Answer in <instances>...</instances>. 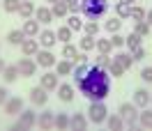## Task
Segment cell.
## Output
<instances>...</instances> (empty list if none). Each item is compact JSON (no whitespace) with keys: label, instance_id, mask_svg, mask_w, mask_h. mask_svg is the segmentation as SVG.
I'll list each match as a JSON object with an SVG mask.
<instances>
[{"label":"cell","instance_id":"1","mask_svg":"<svg viewBox=\"0 0 152 131\" xmlns=\"http://www.w3.org/2000/svg\"><path fill=\"white\" fill-rule=\"evenodd\" d=\"M76 87L81 90V94H86L90 101H104L111 94V74L106 69H99L97 65H90L88 74L83 76V81H78Z\"/></svg>","mask_w":152,"mask_h":131},{"label":"cell","instance_id":"2","mask_svg":"<svg viewBox=\"0 0 152 131\" xmlns=\"http://www.w3.org/2000/svg\"><path fill=\"white\" fill-rule=\"evenodd\" d=\"M106 9H108L106 0H81V14L86 19H99L106 14Z\"/></svg>","mask_w":152,"mask_h":131},{"label":"cell","instance_id":"3","mask_svg":"<svg viewBox=\"0 0 152 131\" xmlns=\"http://www.w3.org/2000/svg\"><path fill=\"white\" fill-rule=\"evenodd\" d=\"M118 113H120V117L124 120V127H129V129L136 127V122H138V106L136 103H129V101L120 103Z\"/></svg>","mask_w":152,"mask_h":131},{"label":"cell","instance_id":"4","mask_svg":"<svg viewBox=\"0 0 152 131\" xmlns=\"http://www.w3.org/2000/svg\"><path fill=\"white\" fill-rule=\"evenodd\" d=\"M88 117H90L92 124H104L106 117H108V108H106V103L104 101H90Z\"/></svg>","mask_w":152,"mask_h":131},{"label":"cell","instance_id":"5","mask_svg":"<svg viewBox=\"0 0 152 131\" xmlns=\"http://www.w3.org/2000/svg\"><path fill=\"white\" fill-rule=\"evenodd\" d=\"M35 124H37V115H35V111L23 108V111L19 113V120H16V124H14V131H28V129H32Z\"/></svg>","mask_w":152,"mask_h":131},{"label":"cell","instance_id":"6","mask_svg":"<svg viewBox=\"0 0 152 131\" xmlns=\"http://www.w3.org/2000/svg\"><path fill=\"white\" fill-rule=\"evenodd\" d=\"M16 67H19V74H21V76H35V71H37V67H39V65L32 60V57L23 55L19 62H16Z\"/></svg>","mask_w":152,"mask_h":131},{"label":"cell","instance_id":"7","mask_svg":"<svg viewBox=\"0 0 152 131\" xmlns=\"http://www.w3.org/2000/svg\"><path fill=\"white\" fill-rule=\"evenodd\" d=\"M26 106H23V99L21 97H10L7 101H5V113L7 115H19Z\"/></svg>","mask_w":152,"mask_h":131},{"label":"cell","instance_id":"8","mask_svg":"<svg viewBox=\"0 0 152 131\" xmlns=\"http://www.w3.org/2000/svg\"><path fill=\"white\" fill-rule=\"evenodd\" d=\"M39 85L46 90V92H51V90H58V74H53V71H46L44 76H39Z\"/></svg>","mask_w":152,"mask_h":131},{"label":"cell","instance_id":"9","mask_svg":"<svg viewBox=\"0 0 152 131\" xmlns=\"http://www.w3.org/2000/svg\"><path fill=\"white\" fill-rule=\"evenodd\" d=\"M35 57H37L35 62H37L39 67H44V69H48V67H53V65L58 62L56 55H53V53H51L48 48H46V51H37V55H35Z\"/></svg>","mask_w":152,"mask_h":131},{"label":"cell","instance_id":"10","mask_svg":"<svg viewBox=\"0 0 152 131\" xmlns=\"http://www.w3.org/2000/svg\"><path fill=\"white\" fill-rule=\"evenodd\" d=\"M74 85L72 83H60L58 85V99H60V101H65V103H69L72 101V99H74Z\"/></svg>","mask_w":152,"mask_h":131},{"label":"cell","instance_id":"11","mask_svg":"<svg viewBox=\"0 0 152 131\" xmlns=\"http://www.w3.org/2000/svg\"><path fill=\"white\" fill-rule=\"evenodd\" d=\"M30 101L35 103V106H44V103L48 101V94H46V90H44L42 85L32 87V90H30Z\"/></svg>","mask_w":152,"mask_h":131},{"label":"cell","instance_id":"12","mask_svg":"<svg viewBox=\"0 0 152 131\" xmlns=\"http://www.w3.org/2000/svg\"><path fill=\"white\" fill-rule=\"evenodd\" d=\"M37 37H39V44H42L44 48H51V46L58 44V35L53 32V30H42Z\"/></svg>","mask_w":152,"mask_h":131},{"label":"cell","instance_id":"13","mask_svg":"<svg viewBox=\"0 0 152 131\" xmlns=\"http://www.w3.org/2000/svg\"><path fill=\"white\" fill-rule=\"evenodd\" d=\"M37 51H39V41L37 39H32V37L23 39V44H21V53H23V55L32 57V55H37Z\"/></svg>","mask_w":152,"mask_h":131},{"label":"cell","instance_id":"14","mask_svg":"<svg viewBox=\"0 0 152 131\" xmlns=\"http://www.w3.org/2000/svg\"><path fill=\"white\" fill-rule=\"evenodd\" d=\"M150 92H148V90H145V87H138V90H136V92H134V103H136V106H138V108H148V106H150Z\"/></svg>","mask_w":152,"mask_h":131},{"label":"cell","instance_id":"15","mask_svg":"<svg viewBox=\"0 0 152 131\" xmlns=\"http://www.w3.org/2000/svg\"><path fill=\"white\" fill-rule=\"evenodd\" d=\"M88 127V117L83 115V113H74L72 117H69V129L74 131H86Z\"/></svg>","mask_w":152,"mask_h":131},{"label":"cell","instance_id":"16","mask_svg":"<svg viewBox=\"0 0 152 131\" xmlns=\"http://www.w3.org/2000/svg\"><path fill=\"white\" fill-rule=\"evenodd\" d=\"M53 122H56V113H53V111L39 113V117H37L39 129H53Z\"/></svg>","mask_w":152,"mask_h":131},{"label":"cell","instance_id":"17","mask_svg":"<svg viewBox=\"0 0 152 131\" xmlns=\"http://www.w3.org/2000/svg\"><path fill=\"white\" fill-rule=\"evenodd\" d=\"M23 35L26 37H37L39 35V21L37 19H26V23H23Z\"/></svg>","mask_w":152,"mask_h":131},{"label":"cell","instance_id":"18","mask_svg":"<svg viewBox=\"0 0 152 131\" xmlns=\"http://www.w3.org/2000/svg\"><path fill=\"white\" fill-rule=\"evenodd\" d=\"M51 14H53V19H62V16H67V14H69V9H67V2H65V0H58V2H53Z\"/></svg>","mask_w":152,"mask_h":131},{"label":"cell","instance_id":"19","mask_svg":"<svg viewBox=\"0 0 152 131\" xmlns=\"http://www.w3.org/2000/svg\"><path fill=\"white\" fill-rule=\"evenodd\" d=\"M106 127H108L111 131L124 129V120L120 117V113H118V115H108V117H106Z\"/></svg>","mask_w":152,"mask_h":131},{"label":"cell","instance_id":"20","mask_svg":"<svg viewBox=\"0 0 152 131\" xmlns=\"http://www.w3.org/2000/svg\"><path fill=\"white\" fill-rule=\"evenodd\" d=\"M115 14H118V19H129V14H132V5H129L127 0L115 2Z\"/></svg>","mask_w":152,"mask_h":131},{"label":"cell","instance_id":"21","mask_svg":"<svg viewBox=\"0 0 152 131\" xmlns=\"http://www.w3.org/2000/svg\"><path fill=\"white\" fill-rule=\"evenodd\" d=\"M113 60H115V62H118L120 67H122L124 71H127V69H132V65H134L132 53H118V55H113Z\"/></svg>","mask_w":152,"mask_h":131},{"label":"cell","instance_id":"22","mask_svg":"<svg viewBox=\"0 0 152 131\" xmlns=\"http://www.w3.org/2000/svg\"><path fill=\"white\" fill-rule=\"evenodd\" d=\"M35 2H28V0H21V7H19V12L16 14H21V19H30L32 14H35Z\"/></svg>","mask_w":152,"mask_h":131},{"label":"cell","instance_id":"23","mask_svg":"<svg viewBox=\"0 0 152 131\" xmlns=\"http://www.w3.org/2000/svg\"><path fill=\"white\" fill-rule=\"evenodd\" d=\"M19 76H21V74H19V67H16V65H7V67H5V71H2L5 83H14Z\"/></svg>","mask_w":152,"mask_h":131},{"label":"cell","instance_id":"24","mask_svg":"<svg viewBox=\"0 0 152 131\" xmlns=\"http://www.w3.org/2000/svg\"><path fill=\"white\" fill-rule=\"evenodd\" d=\"M56 67H58V71H56L58 76H69L74 71V62L72 60H60V62H56Z\"/></svg>","mask_w":152,"mask_h":131},{"label":"cell","instance_id":"25","mask_svg":"<svg viewBox=\"0 0 152 131\" xmlns=\"http://www.w3.org/2000/svg\"><path fill=\"white\" fill-rule=\"evenodd\" d=\"M35 19H37L39 23H51V21H53V14H51L48 7H37V9H35Z\"/></svg>","mask_w":152,"mask_h":131},{"label":"cell","instance_id":"26","mask_svg":"<svg viewBox=\"0 0 152 131\" xmlns=\"http://www.w3.org/2000/svg\"><path fill=\"white\" fill-rule=\"evenodd\" d=\"M23 39H26L23 30H10V32H7V41H10L12 46H21V44H23Z\"/></svg>","mask_w":152,"mask_h":131},{"label":"cell","instance_id":"27","mask_svg":"<svg viewBox=\"0 0 152 131\" xmlns=\"http://www.w3.org/2000/svg\"><path fill=\"white\" fill-rule=\"evenodd\" d=\"M141 41H143L141 35H136V32H129V35L124 37V46L129 48V51H134V48H138V46H141Z\"/></svg>","mask_w":152,"mask_h":131},{"label":"cell","instance_id":"28","mask_svg":"<svg viewBox=\"0 0 152 131\" xmlns=\"http://www.w3.org/2000/svg\"><path fill=\"white\" fill-rule=\"evenodd\" d=\"M97 44V37H90V35H83L81 37V41H78V46H81V51L83 53H88V51H92Z\"/></svg>","mask_w":152,"mask_h":131},{"label":"cell","instance_id":"29","mask_svg":"<svg viewBox=\"0 0 152 131\" xmlns=\"http://www.w3.org/2000/svg\"><path fill=\"white\" fill-rule=\"evenodd\" d=\"M104 28H106V32H111V35H115V32H120V28H122V19H108L104 23Z\"/></svg>","mask_w":152,"mask_h":131},{"label":"cell","instance_id":"30","mask_svg":"<svg viewBox=\"0 0 152 131\" xmlns=\"http://www.w3.org/2000/svg\"><path fill=\"white\" fill-rule=\"evenodd\" d=\"M138 122H141L143 129H152V111L145 108L143 113H138Z\"/></svg>","mask_w":152,"mask_h":131},{"label":"cell","instance_id":"31","mask_svg":"<svg viewBox=\"0 0 152 131\" xmlns=\"http://www.w3.org/2000/svg\"><path fill=\"white\" fill-rule=\"evenodd\" d=\"M67 25H69V30H72V32H78V30H83V21H81V16H78V14H72V16L67 19Z\"/></svg>","mask_w":152,"mask_h":131},{"label":"cell","instance_id":"32","mask_svg":"<svg viewBox=\"0 0 152 131\" xmlns=\"http://www.w3.org/2000/svg\"><path fill=\"white\" fill-rule=\"evenodd\" d=\"M58 41H62V44H69V41H72V35H74V32H72V30H69V25H62V28H58Z\"/></svg>","mask_w":152,"mask_h":131},{"label":"cell","instance_id":"33","mask_svg":"<svg viewBox=\"0 0 152 131\" xmlns=\"http://www.w3.org/2000/svg\"><path fill=\"white\" fill-rule=\"evenodd\" d=\"M62 57H65V60H72V62L78 57V51H76L74 44H65V46H62Z\"/></svg>","mask_w":152,"mask_h":131},{"label":"cell","instance_id":"34","mask_svg":"<svg viewBox=\"0 0 152 131\" xmlns=\"http://www.w3.org/2000/svg\"><path fill=\"white\" fill-rule=\"evenodd\" d=\"M83 30H86V35H90V37H97V32H99V23H97L95 19H90L83 23Z\"/></svg>","mask_w":152,"mask_h":131},{"label":"cell","instance_id":"35","mask_svg":"<svg viewBox=\"0 0 152 131\" xmlns=\"http://www.w3.org/2000/svg\"><path fill=\"white\" fill-rule=\"evenodd\" d=\"M111 62H113V57L106 55V53H99V55L95 57V65L99 67V69H108V67H111Z\"/></svg>","mask_w":152,"mask_h":131},{"label":"cell","instance_id":"36","mask_svg":"<svg viewBox=\"0 0 152 131\" xmlns=\"http://www.w3.org/2000/svg\"><path fill=\"white\" fill-rule=\"evenodd\" d=\"M95 48L99 51V53H111L113 51V44H111V39H97V44H95Z\"/></svg>","mask_w":152,"mask_h":131},{"label":"cell","instance_id":"37","mask_svg":"<svg viewBox=\"0 0 152 131\" xmlns=\"http://www.w3.org/2000/svg\"><path fill=\"white\" fill-rule=\"evenodd\" d=\"M53 127H58V129H69V115H67V113H58Z\"/></svg>","mask_w":152,"mask_h":131},{"label":"cell","instance_id":"38","mask_svg":"<svg viewBox=\"0 0 152 131\" xmlns=\"http://www.w3.org/2000/svg\"><path fill=\"white\" fill-rule=\"evenodd\" d=\"M19 7H21V0H2V9L7 12V14L19 12Z\"/></svg>","mask_w":152,"mask_h":131},{"label":"cell","instance_id":"39","mask_svg":"<svg viewBox=\"0 0 152 131\" xmlns=\"http://www.w3.org/2000/svg\"><path fill=\"white\" fill-rule=\"evenodd\" d=\"M129 19L132 21H145V9L143 7H138V5H132V14H129Z\"/></svg>","mask_w":152,"mask_h":131},{"label":"cell","instance_id":"40","mask_svg":"<svg viewBox=\"0 0 152 131\" xmlns=\"http://www.w3.org/2000/svg\"><path fill=\"white\" fill-rule=\"evenodd\" d=\"M88 69H90V65H78V67H74V71H72V74H74L76 83H78V81H83V76L88 74Z\"/></svg>","mask_w":152,"mask_h":131},{"label":"cell","instance_id":"41","mask_svg":"<svg viewBox=\"0 0 152 131\" xmlns=\"http://www.w3.org/2000/svg\"><path fill=\"white\" fill-rule=\"evenodd\" d=\"M134 32H136V35H141V37H148V35H150V25H148L145 21H138V23H136V28H134Z\"/></svg>","mask_w":152,"mask_h":131},{"label":"cell","instance_id":"42","mask_svg":"<svg viewBox=\"0 0 152 131\" xmlns=\"http://www.w3.org/2000/svg\"><path fill=\"white\" fill-rule=\"evenodd\" d=\"M106 71H108V74L113 76V78H120V76L124 74V69H122V67H120V65H118V62H115V60H113V62H111V67H108V69H106Z\"/></svg>","mask_w":152,"mask_h":131},{"label":"cell","instance_id":"43","mask_svg":"<svg viewBox=\"0 0 152 131\" xmlns=\"http://www.w3.org/2000/svg\"><path fill=\"white\" fill-rule=\"evenodd\" d=\"M145 55H148V53H145V48H143V46H138V48H134V51H132L134 62H141V60H143Z\"/></svg>","mask_w":152,"mask_h":131},{"label":"cell","instance_id":"44","mask_svg":"<svg viewBox=\"0 0 152 131\" xmlns=\"http://www.w3.org/2000/svg\"><path fill=\"white\" fill-rule=\"evenodd\" d=\"M141 78L145 83H152V67H143L141 69Z\"/></svg>","mask_w":152,"mask_h":131},{"label":"cell","instance_id":"45","mask_svg":"<svg viewBox=\"0 0 152 131\" xmlns=\"http://www.w3.org/2000/svg\"><path fill=\"white\" fill-rule=\"evenodd\" d=\"M111 44H113V46H124V37L122 35H118V32H115V35H111Z\"/></svg>","mask_w":152,"mask_h":131},{"label":"cell","instance_id":"46","mask_svg":"<svg viewBox=\"0 0 152 131\" xmlns=\"http://www.w3.org/2000/svg\"><path fill=\"white\" fill-rule=\"evenodd\" d=\"M69 14H81V2H67Z\"/></svg>","mask_w":152,"mask_h":131},{"label":"cell","instance_id":"47","mask_svg":"<svg viewBox=\"0 0 152 131\" xmlns=\"http://www.w3.org/2000/svg\"><path fill=\"white\" fill-rule=\"evenodd\" d=\"M7 94H10V92H7V87H5V85H0V106H2V103L7 101V99H10Z\"/></svg>","mask_w":152,"mask_h":131},{"label":"cell","instance_id":"48","mask_svg":"<svg viewBox=\"0 0 152 131\" xmlns=\"http://www.w3.org/2000/svg\"><path fill=\"white\" fill-rule=\"evenodd\" d=\"M88 60H90V57H88L86 53H78V57H76L74 62H81V65H88Z\"/></svg>","mask_w":152,"mask_h":131},{"label":"cell","instance_id":"49","mask_svg":"<svg viewBox=\"0 0 152 131\" xmlns=\"http://www.w3.org/2000/svg\"><path fill=\"white\" fill-rule=\"evenodd\" d=\"M145 23H148V25H152V9L145 12Z\"/></svg>","mask_w":152,"mask_h":131},{"label":"cell","instance_id":"50","mask_svg":"<svg viewBox=\"0 0 152 131\" xmlns=\"http://www.w3.org/2000/svg\"><path fill=\"white\" fill-rule=\"evenodd\" d=\"M5 67H7V62H5V60H2V57H0V74H2V71H5Z\"/></svg>","mask_w":152,"mask_h":131},{"label":"cell","instance_id":"51","mask_svg":"<svg viewBox=\"0 0 152 131\" xmlns=\"http://www.w3.org/2000/svg\"><path fill=\"white\" fill-rule=\"evenodd\" d=\"M127 2H129V5H132V2H138V0H127Z\"/></svg>","mask_w":152,"mask_h":131},{"label":"cell","instance_id":"52","mask_svg":"<svg viewBox=\"0 0 152 131\" xmlns=\"http://www.w3.org/2000/svg\"><path fill=\"white\" fill-rule=\"evenodd\" d=\"M65 2H78V0H65Z\"/></svg>","mask_w":152,"mask_h":131},{"label":"cell","instance_id":"53","mask_svg":"<svg viewBox=\"0 0 152 131\" xmlns=\"http://www.w3.org/2000/svg\"><path fill=\"white\" fill-rule=\"evenodd\" d=\"M46 2H58V0H46Z\"/></svg>","mask_w":152,"mask_h":131},{"label":"cell","instance_id":"54","mask_svg":"<svg viewBox=\"0 0 152 131\" xmlns=\"http://www.w3.org/2000/svg\"><path fill=\"white\" fill-rule=\"evenodd\" d=\"M150 103H152V99H150Z\"/></svg>","mask_w":152,"mask_h":131}]
</instances>
